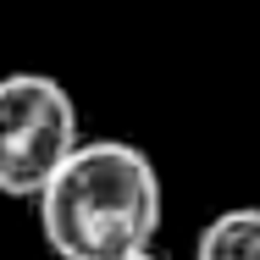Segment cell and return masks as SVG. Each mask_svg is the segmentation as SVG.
<instances>
[{
    "label": "cell",
    "mask_w": 260,
    "mask_h": 260,
    "mask_svg": "<svg viewBox=\"0 0 260 260\" xmlns=\"http://www.w3.org/2000/svg\"><path fill=\"white\" fill-rule=\"evenodd\" d=\"M55 260H122L155 249L166 188L155 160L127 139H78V150L34 194Z\"/></svg>",
    "instance_id": "6da1fadb"
},
{
    "label": "cell",
    "mask_w": 260,
    "mask_h": 260,
    "mask_svg": "<svg viewBox=\"0 0 260 260\" xmlns=\"http://www.w3.org/2000/svg\"><path fill=\"white\" fill-rule=\"evenodd\" d=\"M83 116L67 83L50 72H6L0 78V194L34 200L50 172L78 150Z\"/></svg>",
    "instance_id": "7a4b0ae2"
},
{
    "label": "cell",
    "mask_w": 260,
    "mask_h": 260,
    "mask_svg": "<svg viewBox=\"0 0 260 260\" xmlns=\"http://www.w3.org/2000/svg\"><path fill=\"white\" fill-rule=\"evenodd\" d=\"M194 260H260V205L216 210L194 238Z\"/></svg>",
    "instance_id": "3957f363"
},
{
    "label": "cell",
    "mask_w": 260,
    "mask_h": 260,
    "mask_svg": "<svg viewBox=\"0 0 260 260\" xmlns=\"http://www.w3.org/2000/svg\"><path fill=\"white\" fill-rule=\"evenodd\" d=\"M122 260H166V255H155V249H139V255H122Z\"/></svg>",
    "instance_id": "277c9868"
}]
</instances>
